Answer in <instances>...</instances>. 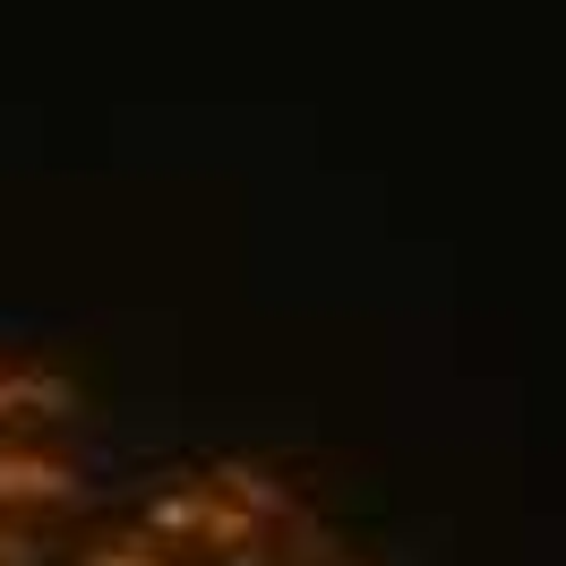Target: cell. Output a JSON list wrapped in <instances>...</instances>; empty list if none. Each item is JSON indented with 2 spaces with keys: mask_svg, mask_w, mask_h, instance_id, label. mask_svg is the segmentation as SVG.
<instances>
[{
  "mask_svg": "<svg viewBox=\"0 0 566 566\" xmlns=\"http://www.w3.org/2000/svg\"><path fill=\"white\" fill-rule=\"evenodd\" d=\"M207 481H214L223 497H241V506L258 515V524H283V515H292V490H283L275 472L241 463V455H214V463H207Z\"/></svg>",
  "mask_w": 566,
  "mask_h": 566,
  "instance_id": "3",
  "label": "cell"
},
{
  "mask_svg": "<svg viewBox=\"0 0 566 566\" xmlns=\"http://www.w3.org/2000/svg\"><path fill=\"white\" fill-rule=\"evenodd\" d=\"M86 566H172V549L164 541H95Z\"/></svg>",
  "mask_w": 566,
  "mask_h": 566,
  "instance_id": "4",
  "label": "cell"
},
{
  "mask_svg": "<svg viewBox=\"0 0 566 566\" xmlns=\"http://www.w3.org/2000/svg\"><path fill=\"white\" fill-rule=\"evenodd\" d=\"M77 395L52 378V369H35V360H0V429H43L61 421Z\"/></svg>",
  "mask_w": 566,
  "mask_h": 566,
  "instance_id": "2",
  "label": "cell"
},
{
  "mask_svg": "<svg viewBox=\"0 0 566 566\" xmlns=\"http://www.w3.org/2000/svg\"><path fill=\"white\" fill-rule=\"evenodd\" d=\"M61 506H86V472L52 447L0 438V515H61Z\"/></svg>",
  "mask_w": 566,
  "mask_h": 566,
  "instance_id": "1",
  "label": "cell"
}]
</instances>
